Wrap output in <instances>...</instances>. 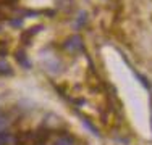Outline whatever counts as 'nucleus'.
I'll return each mask as SVG.
<instances>
[{"instance_id": "obj_1", "label": "nucleus", "mask_w": 152, "mask_h": 145, "mask_svg": "<svg viewBox=\"0 0 152 145\" xmlns=\"http://www.w3.org/2000/svg\"><path fill=\"white\" fill-rule=\"evenodd\" d=\"M53 145H73V140L70 139V137L63 136V137H58V139L55 140V144Z\"/></svg>"}]
</instances>
